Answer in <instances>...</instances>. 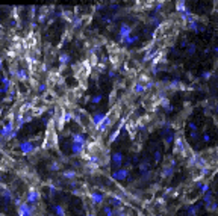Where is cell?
<instances>
[{"label":"cell","mask_w":218,"mask_h":216,"mask_svg":"<svg viewBox=\"0 0 218 216\" xmlns=\"http://www.w3.org/2000/svg\"><path fill=\"white\" fill-rule=\"evenodd\" d=\"M53 210H55V215H56V216H67V213H65V210H64V207H62V205H59V204L53 205Z\"/></svg>","instance_id":"obj_16"},{"label":"cell","mask_w":218,"mask_h":216,"mask_svg":"<svg viewBox=\"0 0 218 216\" xmlns=\"http://www.w3.org/2000/svg\"><path fill=\"white\" fill-rule=\"evenodd\" d=\"M58 145V134L55 130V121L52 118L47 122V130L44 134V141H42V148L44 150H50V148H55Z\"/></svg>","instance_id":"obj_1"},{"label":"cell","mask_w":218,"mask_h":216,"mask_svg":"<svg viewBox=\"0 0 218 216\" xmlns=\"http://www.w3.org/2000/svg\"><path fill=\"white\" fill-rule=\"evenodd\" d=\"M200 210V205H189L188 207V216H195Z\"/></svg>","instance_id":"obj_18"},{"label":"cell","mask_w":218,"mask_h":216,"mask_svg":"<svg viewBox=\"0 0 218 216\" xmlns=\"http://www.w3.org/2000/svg\"><path fill=\"white\" fill-rule=\"evenodd\" d=\"M82 216H86V215H82Z\"/></svg>","instance_id":"obj_35"},{"label":"cell","mask_w":218,"mask_h":216,"mask_svg":"<svg viewBox=\"0 0 218 216\" xmlns=\"http://www.w3.org/2000/svg\"><path fill=\"white\" fill-rule=\"evenodd\" d=\"M112 178L115 180V182H124V180L129 178V169L127 168H120L117 171L112 172Z\"/></svg>","instance_id":"obj_5"},{"label":"cell","mask_w":218,"mask_h":216,"mask_svg":"<svg viewBox=\"0 0 218 216\" xmlns=\"http://www.w3.org/2000/svg\"><path fill=\"white\" fill-rule=\"evenodd\" d=\"M71 142L76 145H86L88 144L85 133H71Z\"/></svg>","instance_id":"obj_8"},{"label":"cell","mask_w":218,"mask_h":216,"mask_svg":"<svg viewBox=\"0 0 218 216\" xmlns=\"http://www.w3.org/2000/svg\"><path fill=\"white\" fill-rule=\"evenodd\" d=\"M174 139H176V136H174V134H168V136L165 138V141H164V142H165V145L168 147V145H170V144H171Z\"/></svg>","instance_id":"obj_24"},{"label":"cell","mask_w":218,"mask_h":216,"mask_svg":"<svg viewBox=\"0 0 218 216\" xmlns=\"http://www.w3.org/2000/svg\"><path fill=\"white\" fill-rule=\"evenodd\" d=\"M108 76H109L111 79H114V77H115V70H109V71H108Z\"/></svg>","instance_id":"obj_32"},{"label":"cell","mask_w":218,"mask_h":216,"mask_svg":"<svg viewBox=\"0 0 218 216\" xmlns=\"http://www.w3.org/2000/svg\"><path fill=\"white\" fill-rule=\"evenodd\" d=\"M86 216H97V215H95L94 212H90V213H86Z\"/></svg>","instance_id":"obj_33"},{"label":"cell","mask_w":218,"mask_h":216,"mask_svg":"<svg viewBox=\"0 0 218 216\" xmlns=\"http://www.w3.org/2000/svg\"><path fill=\"white\" fill-rule=\"evenodd\" d=\"M132 91H133V94H136V95H139V94H144L145 91H147V88H145V85H143V83H139L138 80L133 83V86H132Z\"/></svg>","instance_id":"obj_10"},{"label":"cell","mask_w":218,"mask_h":216,"mask_svg":"<svg viewBox=\"0 0 218 216\" xmlns=\"http://www.w3.org/2000/svg\"><path fill=\"white\" fill-rule=\"evenodd\" d=\"M188 127H189V130H191V132H197V129H198L195 122H189V124H188Z\"/></svg>","instance_id":"obj_27"},{"label":"cell","mask_w":218,"mask_h":216,"mask_svg":"<svg viewBox=\"0 0 218 216\" xmlns=\"http://www.w3.org/2000/svg\"><path fill=\"white\" fill-rule=\"evenodd\" d=\"M138 41H139V37H138V35H130L127 39H124L123 44H126V46H132V44H135V42H138Z\"/></svg>","instance_id":"obj_15"},{"label":"cell","mask_w":218,"mask_h":216,"mask_svg":"<svg viewBox=\"0 0 218 216\" xmlns=\"http://www.w3.org/2000/svg\"><path fill=\"white\" fill-rule=\"evenodd\" d=\"M161 160H162V153L161 151H156L155 153V162H156V163H159Z\"/></svg>","instance_id":"obj_25"},{"label":"cell","mask_w":218,"mask_h":216,"mask_svg":"<svg viewBox=\"0 0 218 216\" xmlns=\"http://www.w3.org/2000/svg\"><path fill=\"white\" fill-rule=\"evenodd\" d=\"M88 196H90V200H91V203H92L94 205H102V204L104 203V195L100 193V192L92 191V192H90Z\"/></svg>","instance_id":"obj_6"},{"label":"cell","mask_w":218,"mask_h":216,"mask_svg":"<svg viewBox=\"0 0 218 216\" xmlns=\"http://www.w3.org/2000/svg\"><path fill=\"white\" fill-rule=\"evenodd\" d=\"M200 138V133L198 132H191V139H193V141H197Z\"/></svg>","instance_id":"obj_28"},{"label":"cell","mask_w":218,"mask_h":216,"mask_svg":"<svg viewBox=\"0 0 218 216\" xmlns=\"http://www.w3.org/2000/svg\"><path fill=\"white\" fill-rule=\"evenodd\" d=\"M103 212H104V215H106V216H115V213H114V209H112V207H104V209H103Z\"/></svg>","instance_id":"obj_22"},{"label":"cell","mask_w":218,"mask_h":216,"mask_svg":"<svg viewBox=\"0 0 218 216\" xmlns=\"http://www.w3.org/2000/svg\"><path fill=\"white\" fill-rule=\"evenodd\" d=\"M18 148H20V153L24 156H30L32 153L35 151V144L32 139H24L18 144Z\"/></svg>","instance_id":"obj_4"},{"label":"cell","mask_w":218,"mask_h":216,"mask_svg":"<svg viewBox=\"0 0 218 216\" xmlns=\"http://www.w3.org/2000/svg\"><path fill=\"white\" fill-rule=\"evenodd\" d=\"M149 163H147V162H141V165H139V169H141V174H144L145 171H149Z\"/></svg>","instance_id":"obj_23"},{"label":"cell","mask_w":218,"mask_h":216,"mask_svg":"<svg viewBox=\"0 0 218 216\" xmlns=\"http://www.w3.org/2000/svg\"><path fill=\"white\" fill-rule=\"evenodd\" d=\"M61 175H62L64 178H67V180H73V178H76L77 172H76V171H73V169H67V171H64Z\"/></svg>","instance_id":"obj_13"},{"label":"cell","mask_w":218,"mask_h":216,"mask_svg":"<svg viewBox=\"0 0 218 216\" xmlns=\"http://www.w3.org/2000/svg\"><path fill=\"white\" fill-rule=\"evenodd\" d=\"M102 100H103V95H100V94H99V95H92V97H91V103H92V104H99Z\"/></svg>","instance_id":"obj_20"},{"label":"cell","mask_w":218,"mask_h":216,"mask_svg":"<svg viewBox=\"0 0 218 216\" xmlns=\"http://www.w3.org/2000/svg\"><path fill=\"white\" fill-rule=\"evenodd\" d=\"M50 169H52V171H58V169H61V163H58V162H53V163L50 165Z\"/></svg>","instance_id":"obj_26"},{"label":"cell","mask_w":218,"mask_h":216,"mask_svg":"<svg viewBox=\"0 0 218 216\" xmlns=\"http://www.w3.org/2000/svg\"><path fill=\"white\" fill-rule=\"evenodd\" d=\"M56 100V95L52 92V91H47L44 95H42V101L44 103H52V101H55Z\"/></svg>","instance_id":"obj_12"},{"label":"cell","mask_w":218,"mask_h":216,"mask_svg":"<svg viewBox=\"0 0 218 216\" xmlns=\"http://www.w3.org/2000/svg\"><path fill=\"white\" fill-rule=\"evenodd\" d=\"M195 50H197L195 44H194V42H191L189 46H188V50H186V53H188V55L191 56V55H194V53H195Z\"/></svg>","instance_id":"obj_21"},{"label":"cell","mask_w":218,"mask_h":216,"mask_svg":"<svg viewBox=\"0 0 218 216\" xmlns=\"http://www.w3.org/2000/svg\"><path fill=\"white\" fill-rule=\"evenodd\" d=\"M70 61H71V58H70L68 53H61V55H59V64H61V67H67L70 64Z\"/></svg>","instance_id":"obj_11"},{"label":"cell","mask_w":218,"mask_h":216,"mask_svg":"<svg viewBox=\"0 0 218 216\" xmlns=\"http://www.w3.org/2000/svg\"><path fill=\"white\" fill-rule=\"evenodd\" d=\"M104 118H106V113H103V112H95L91 115V121H92V125L95 129L100 127L102 122L104 121Z\"/></svg>","instance_id":"obj_7"},{"label":"cell","mask_w":218,"mask_h":216,"mask_svg":"<svg viewBox=\"0 0 218 216\" xmlns=\"http://www.w3.org/2000/svg\"><path fill=\"white\" fill-rule=\"evenodd\" d=\"M176 5H177V6H176V11H177V12H182V14H183V12L188 11V9H186V6H185V5H186L185 2H177Z\"/></svg>","instance_id":"obj_19"},{"label":"cell","mask_w":218,"mask_h":216,"mask_svg":"<svg viewBox=\"0 0 218 216\" xmlns=\"http://www.w3.org/2000/svg\"><path fill=\"white\" fill-rule=\"evenodd\" d=\"M203 203H205V205H206V209L209 205H211L212 203H214V196H212V192H207V193H205V196H203Z\"/></svg>","instance_id":"obj_14"},{"label":"cell","mask_w":218,"mask_h":216,"mask_svg":"<svg viewBox=\"0 0 218 216\" xmlns=\"http://www.w3.org/2000/svg\"><path fill=\"white\" fill-rule=\"evenodd\" d=\"M123 153L121 151H114L111 154V160H112V163H114L115 166H118V169H120V166H121V163H123Z\"/></svg>","instance_id":"obj_9"},{"label":"cell","mask_w":218,"mask_h":216,"mask_svg":"<svg viewBox=\"0 0 218 216\" xmlns=\"http://www.w3.org/2000/svg\"><path fill=\"white\" fill-rule=\"evenodd\" d=\"M97 67H99V71H100V73L106 71V65H104V64H97Z\"/></svg>","instance_id":"obj_31"},{"label":"cell","mask_w":218,"mask_h":216,"mask_svg":"<svg viewBox=\"0 0 218 216\" xmlns=\"http://www.w3.org/2000/svg\"><path fill=\"white\" fill-rule=\"evenodd\" d=\"M211 76H212V73H211V71H205V73L202 74V77H203V79H206V80H207L209 77H211Z\"/></svg>","instance_id":"obj_30"},{"label":"cell","mask_w":218,"mask_h":216,"mask_svg":"<svg viewBox=\"0 0 218 216\" xmlns=\"http://www.w3.org/2000/svg\"><path fill=\"white\" fill-rule=\"evenodd\" d=\"M28 204L30 205H37V203L41 201V192L40 189H37L35 186H30L28 189V192H26V200H24Z\"/></svg>","instance_id":"obj_2"},{"label":"cell","mask_w":218,"mask_h":216,"mask_svg":"<svg viewBox=\"0 0 218 216\" xmlns=\"http://www.w3.org/2000/svg\"><path fill=\"white\" fill-rule=\"evenodd\" d=\"M130 35H133V27L127 23H121L118 30V44H123L124 39H127Z\"/></svg>","instance_id":"obj_3"},{"label":"cell","mask_w":218,"mask_h":216,"mask_svg":"<svg viewBox=\"0 0 218 216\" xmlns=\"http://www.w3.org/2000/svg\"><path fill=\"white\" fill-rule=\"evenodd\" d=\"M215 110H217V113H218V104L215 106Z\"/></svg>","instance_id":"obj_34"},{"label":"cell","mask_w":218,"mask_h":216,"mask_svg":"<svg viewBox=\"0 0 218 216\" xmlns=\"http://www.w3.org/2000/svg\"><path fill=\"white\" fill-rule=\"evenodd\" d=\"M202 139H203V142H211V134H209V133H203Z\"/></svg>","instance_id":"obj_29"},{"label":"cell","mask_w":218,"mask_h":216,"mask_svg":"<svg viewBox=\"0 0 218 216\" xmlns=\"http://www.w3.org/2000/svg\"><path fill=\"white\" fill-rule=\"evenodd\" d=\"M186 26H188L189 30H193V32H195V33H198V32L203 30V27H202V26H198V23H189V24H186Z\"/></svg>","instance_id":"obj_17"}]
</instances>
